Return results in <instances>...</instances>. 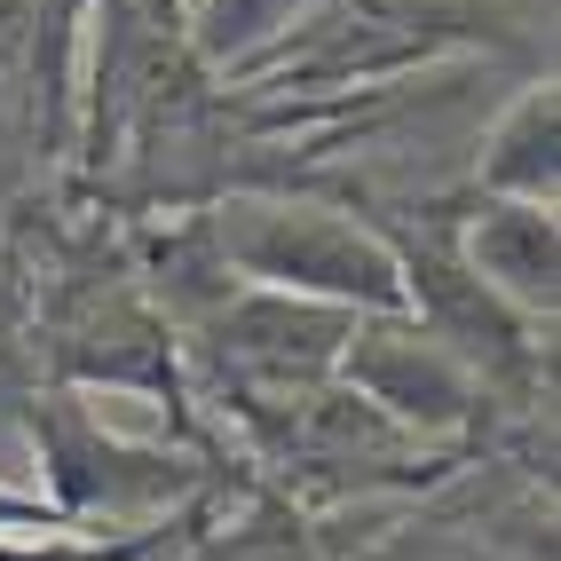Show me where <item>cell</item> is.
<instances>
[{
  "instance_id": "1",
  "label": "cell",
  "mask_w": 561,
  "mask_h": 561,
  "mask_svg": "<svg viewBox=\"0 0 561 561\" xmlns=\"http://www.w3.org/2000/svg\"><path fill=\"white\" fill-rule=\"evenodd\" d=\"M214 245L261 293H293V301H324V309H348V317H403L396 245L341 221V214L238 198V206H221Z\"/></svg>"
},
{
  "instance_id": "2",
  "label": "cell",
  "mask_w": 561,
  "mask_h": 561,
  "mask_svg": "<svg viewBox=\"0 0 561 561\" xmlns=\"http://www.w3.org/2000/svg\"><path fill=\"white\" fill-rule=\"evenodd\" d=\"M341 380L364 396V411H380L403 435H451L474 420V364H459L411 317H356L341 341Z\"/></svg>"
},
{
  "instance_id": "3",
  "label": "cell",
  "mask_w": 561,
  "mask_h": 561,
  "mask_svg": "<svg viewBox=\"0 0 561 561\" xmlns=\"http://www.w3.org/2000/svg\"><path fill=\"white\" fill-rule=\"evenodd\" d=\"M348 309H324V301H293V293H261L245 285L230 309L214 317V341L238 371L253 380H277V388H317L332 380L341 364V341H348Z\"/></svg>"
},
{
  "instance_id": "4",
  "label": "cell",
  "mask_w": 561,
  "mask_h": 561,
  "mask_svg": "<svg viewBox=\"0 0 561 561\" xmlns=\"http://www.w3.org/2000/svg\"><path fill=\"white\" fill-rule=\"evenodd\" d=\"M459 270L491 293L499 309H514L522 324L553 317L561 301V230L553 206H522V198H482V214L459 238Z\"/></svg>"
},
{
  "instance_id": "5",
  "label": "cell",
  "mask_w": 561,
  "mask_h": 561,
  "mask_svg": "<svg viewBox=\"0 0 561 561\" xmlns=\"http://www.w3.org/2000/svg\"><path fill=\"white\" fill-rule=\"evenodd\" d=\"M48 467H56V514H127V506H167L182 491V474L151 451H119L111 435H95V420L80 403H64L48 420Z\"/></svg>"
},
{
  "instance_id": "6",
  "label": "cell",
  "mask_w": 561,
  "mask_h": 561,
  "mask_svg": "<svg viewBox=\"0 0 561 561\" xmlns=\"http://www.w3.org/2000/svg\"><path fill=\"white\" fill-rule=\"evenodd\" d=\"M482 191L491 198H522V206H553L561 198V95L522 88L514 111L482 142Z\"/></svg>"
},
{
  "instance_id": "7",
  "label": "cell",
  "mask_w": 561,
  "mask_h": 561,
  "mask_svg": "<svg viewBox=\"0 0 561 561\" xmlns=\"http://www.w3.org/2000/svg\"><path fill=\"white\" fill-rule=\"evenodd\" d=\"M317 0H191L182 9V32L206 64H245L261 48H277L293 24H301Z\"/></svg>"
},
{
  "instance_id": "8",
  "label": "cell",
  "mask_w": 561,
  "mask_h": 561,
  "mask_svg": "<svg viewBox=\"0 0 561 561\" xmlns=\"http://www.w3.org/2000/svg\"><path fill=\"white\" fill-rule=\"evenodd\" d=\"M167 546V522H151V530H41V538H0V561H142Z\"/></svg>"
},
{
  "instance_id": "9",
  "label": "cell",
  "mask_w": 561,
  "mask_h": 561,
  "mask_svg": "<svg viewBox=\"0 0 561 561\" xmlns=\"http://www.w3.org/2000/svg\"><path fill=\"white\" fill-rule=\"evenodd\" d=\"M41 530H71V522L41 491H0V538H41Z\"/></svg>"
},
{
  "instance_id": "10",
  "label": "cell",
  "mask_w": 561,
  "mask_h": 561,
  "mask_svg": "<svg viewBox=\"0 0 561 561\" xmlns=\"http://www.w3.org/2000/svg\"><path fill=\"white\" fill-rule=\"evenodd\" d=\"M119 9H142L151 32H182V0H119Z\"/></svg>"
}]
</instances>
